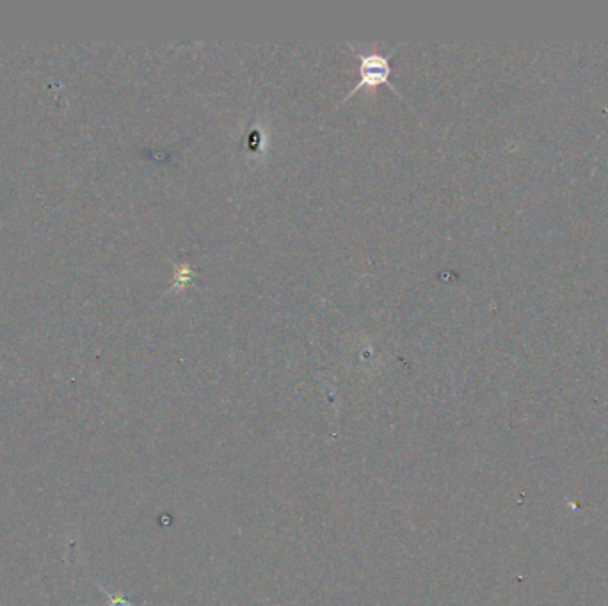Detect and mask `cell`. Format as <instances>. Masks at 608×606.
<instances>
[{
	"label": "cell",
	"mask_w": 608,
	"mask_h": 606,
	"mask_svg": "<svg viewBox=\"0 0 608 606\" xmlns=\"http://www.w3.org/2000/svg\"><path fill=\"white\" fill-rule=\"evenodd\" d=\"M349 47L352 48V52L360 59L361 79L360 82L354 86V89L345 95L342 102H347V100H349L354 93H358L360 89L377 88V86H388V88H392L395 93H399V91L395 89V86H392V82H390V73H392L390 57L381 56L377 50H372V52H368V54L367 52H361V50H358V48L351 45V43H349Z\"/></svg>",
	"instance_id": "1"
},
{
	"label": "cell",
	"mask_w": 608,
	"mask_h": 606,
	"mask_svg": "<svg viewBox=\"0 0 608 606\" xmlns=\"http://www.w3.org/2000/svg\"><path fill=\"white\" fill-rule=\"evenodd\" d=\"M105 594L109 598V606H132L128 603L127 599L121 598V596H112L109 591H105Z\"/></svg>",
	"instance_id": "2"
}]
</instances>
